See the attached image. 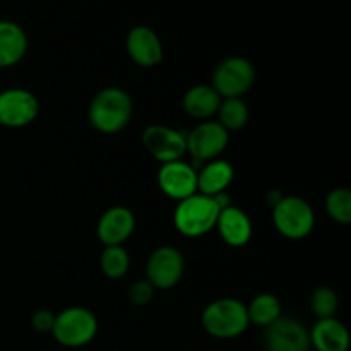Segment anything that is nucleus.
Segmentation results:
<instances>
[{
    "instance_id": "1",
    "label": "nucleus",
    "mask_w": 351,
    "mask_h": 351,
    "mask_svg": "<svg viewBox=\"0 0 351 351\" xmlns=\"http://www.w3.org/2000/svg\"><path fill=\"white\" fill-rule=\"evenodd\" d=\"M134 115V101L129 93L117 86L103 88L93 96L88 108V120L98 132H122Z\"/></svg>"
},
{
    "instance_id": "2",
    "label": "nucleus",
    "mask_w": 351,
    "mask_h": 351,
    "mask_svg": "<svg viewBox=\"0 0 351 351\" xmlns=\"http://www.w3.org/2000/svg\"><path fill=\"white\" fill-rule=\"evenodd\" d=\"M201 322L204 331L216 339H233L249 329L247 305L233 297L216 298L206 305Z\"/></svg>"
},
{
    "instance_id": "3",
    "label": "nucleus",
    "mask_w": 351,
    "mask_h": 351,
    "mask_svg": "<svg viewBox=\"0 0 351 351\" xmlns=\"http://www.w3.org/2000/svg\"><path fill=\"white\" fill-rule=\"evenodd\" d=\"M221 208L215 197L195 192L191 197L178 201L173 211V225L180 235L199 239L215 230Z\"/></svg>"
},
{
    "instance_id": "4",
    "label": "nucleus",
    "mask_w": 351,
    "mask_h": 351,
    "mask_svg": "<svg viewBox=\"0 0 351 351\" xmlns=\"http://www.w3.org/2000/svg\"><path fill=\"white\" fill-rule=\"evenodd\" d=\"M58 345L65 348H82L98 335V319L86 307H69L55 314L50 332Z\"/></svg>"
},
{
    "instance_id": "5",
    "label": "nucleus",
    "mask_w": 351,
    "mask_h": 351,
    "mask_svg": "<svg viewBox=\"0 0 351 351\" xmlns=\"http://www.w3.org/2000/svg\"><path fill=\"white\" fill-rule=\"evenodd\" d=\"M273 223L280 235L288 240H302L315 226L314 208L297 195H283L273 206Z\"/></svg>"
},
{
    "instance_id": "6",
    "label": "nucleus",
    "mask_w": 351,
    "mask_h": 351,
    "mask_svg": "<svg viewBox=\"0 0 351 351\" xmlns=\"http://www.w3.org/2000/svg\"><path fill=\"white\" fill-rule=\"evenodd\" d=\"M256 82V67L245 57H226L211 74V86L221 99L242 98Z\"/></svg>"
},
{
    "instance_id": "7",
    "label": "nucleus",
    "mask_w": 351,
    "mask_h": 351,
    "mask_svg": "<svg viewBox=\"0 0 351 351\" xmlns=\"http://www.w3.org/2000/svg\"><path fill=\"white\" fill-rule=\"evenodd\" d=\"M230 143V132L215 120L199 122L187 134V153L192 158V167L197 170L201 165L216 160Z\"/></svg>"
},
{
    "instance_id": "8",
    "label": "nucleus",
    "mask_w": 351,
    "mask_h": 351,
    "mask_svg": "<svg viewBox=\"0 0 351 351\" xmlns=\"http://www.w3.org/2000/svg\"><path fill=\"white\" fill-rule=\"evenodd\" d=\"M185 271L184 256L178 249L161 245L151 252L146 263V280L154 290H171L177 287Z\"/></svg>"
},
{
    "instance_id": "9",
    "label": "nucleus",
    "mask_w": 351,
    "mask_h": 351,
    "mask_svg": "<svg viewBox=\"0 0 351 351\" xmlns=\"http://www.w3.org/2000/svg\"><path fill=\"white\" fill-rule=\"evenodd\" d=\"M143 144L154 160L163 163L177 161L187 154V134L163 123H153L143 132Z\"/></svg>"
},
{
    "instance_id": "10",
    "label": "nucleus",
    "mask_w": 351,
    "mask_h": 351,
    "mask_svg": "<svg viewBox=\"0 0 351 351\" xmlns=\"http://www.w3.org/2000/svg\"><path fill=\"white\" fill-rule=\"evenodd\" d=\"M40 101L24 88H9L0 93V125L21 129L36 120Z\"/></svg>"
},
{
    "instance_id": "11",
    "label": "nucleus",
    "mask_w": 351,
    "mask_h": 351,
    "mask_svg": "<svg viewBox=\"0 0 351 351\" xmlns=\"http://www.w3.org/2000/svg\"><path fill=\"white\" fill-rule=\"evenodd\" d=\"M263 343L266 351H311V335L304 322L285 315L264 328Z\"/></svg>"
},
{
    "instance_id": "12",
    "label": "nucleus",
    "mask_w": 351,
    "mask_h": 351,
    "mask_svg": "<svg viewBox=\"0 0 351 351\" xmlns=\"http://www.w3.org/2000/svg\"><path fill=\"white\" fill-rule=\"evenodd\" d=\"M158 185L167 197L184 201L197 192V170L184 160L163 163L158 170Z\"/></svg>"
},
{
    "instance_id": "13",
    "label": "nucleus",
    "mask_w": 351,
    "mask_h": 351,
    "mask_svg": "<svg viewBox=\"0 0 351 351\" xmlns=\"http://www.w3.org/2000/svg\"><path fill=\"white\" fill-rule=\"evenodd\" d=\"M125 50L130 60L141 67H154L161 64L165 57L163 43L158 33L153 27L144 26V24L134 26L127 33Z\"/></svg>"
},
{
    "instance_id": "14",
    "label": "nucleus",
    "mask_w": 351,
    "mask_h": 351,
    "mask_svg": "<svg viewBox=\"0 0 351 351\" xmlns=\"http://www.w3.org/2000/svg\"><path fill=\"white\" fill-rule=\"evenodd\" d=\"M136 230V216L125 206L106 209L98 219L96 235L103 245H123Z\"/></svg>"
},
{
    "instance_id": "15",
    "label": "nucleus",
    "mask_w": 351,
    "mask_h": 351,
    "mask_svg": "<svg viewBox=\"0 0 351 351\" xmlns=\"http://www.w3.org/2000/svg\"><path fill=\"white\" fill-rule=\"evenodd\" d=\"M215 228L218 230L223 242L230 247H235V249L247 245L254 233V226L249 215L233 204L226 206L219 211Z\"/></svg>"
},
{
    "instance_id": "16",
    "label": "nucleus",
    "mask_w": 351,
    "mask_h": 351,
    "mask_svg": "<svg viewBox=\"0 0 351 351\" xmlns=\"http://www.w3.org/2000/svg\"><path fill=\"white\" fill-rule=\"evenodd\" d=\"M311 335V348L315 351H348L350 332L348 328L338 317L317 319Z\"/></svg>"
},
{
    "instance_id": "17",
    "label": "nucleus",
    "mask_w": 351,
    "mask_h": 351,
    "mask_svg": "<svg viewBox=\"0 0 351 351\" xmlns=\"http://www.w3.org/2000/svg\"><path fill=\"white\" fill-rule=\"evenodd\" d=\"M233 177L235 170L230 161L219 158L208 161L197 168V192L209 197L223 194L233 182Z\"/></svg>"
},
{
    "instance_id": "18",
    "label": "nucleus",
    "mask_w": 351,
    "mask_h": 351,
    "mask_svg": "<svg viewBox=\"0 0 351 351\" xmlns=\"http://www.w3.org/2000/svg\"><path fill=\"white\" fill-rule=\"evenodd\" d=\"M27 51V36L23 26L0 19V69L19 64Z\"/></svg>"
},
{
    "instance_id": "19",
    "label": "nucleus",
    "mask_w": 351,
    "mask_h": 351,
    "mask_svg": "<svg viewBox=\"0 0 351 351\" xmlns=\"http://www.w3.org/2000/svg\"><path fill=\"white\" fill-rule=\"evenodd\" d=\"M221 105V96L213 89L211 84H197L187 89L182 98V108L192 119H197L201 122L211 120L218 113Z\"/></svg>"
},
{
    "instance_id": "20",
    "label": "nucleus",
    "mask_w": 351,
    "mask_h": 351,
    "mask_svg": "<svg viewBox=\"0 0 351 351\" xmlns=\"http://www.w3.org/2000/svg\"><path fill=\"white\" fill-rule=\"evenodd\" d=\"M247 315H249L250 324H256L264 329L283 315V305L276 295L261 293L254 297L252 302L247 305Z\"/></svg>"
},
{
    "instance_id": "21",
    "label": "nucleus",
    "mask_w": 351,
    "mask_h": 351,
    "mask_svg": "<svg viewBox=\"0 0 351 351\" xmlns=\"http://www.w3.org/2000/svg\"><path fill=\"white\" fill-rule=\"evenodd\" d=\"M218 123L226 129L228 132L232 130H240L249 122V106L242 98H226L221 99V105L218 108Z\"/></svg>"
},
{
    "instance_id": "22",
    "label": "nucleus",
    "mask_w": 351,
    "mask_h": 351,
    "mask_svg": "<svg viewBox=\"0 0 351 351\" xmlns=\"http://www.w3.org/2000/svg\"><path fill=\"white\" fill-rule=\"evenodd\" d=\"M101 273L110 280H120L129 273L130 257L123 245H106L99 256Z\"/></svg>"
},
{
    "instance_id": "23",
    "label": "nucleus",
    "mask_w": 351,
    "mask_h": 351,
    "mask_svg": "<svg viewBox=\"0 0 351 351\" xmlns=\"http://www.w3.org/2000/svg\"><path fill=\"white\" fill-rule=\"evenodd\" d=\"M326 209L332 221L339 225L351 223V192L346 187L332 189L326 197Z\"/></svg>"
},
{
    "instance_id": "24",
    "label": "nucleus",
    "mask_w": 351,
    "mask_h": 351,
    "mask_svg": "<svg viewBox=\"0 0 351 351\" xmlns=\"http://www.w3.org/2000/svg\"><path fill=\"white\" fill-rule=\"evenodd\" d=\"M311 308L317 319L336 317L339 308L338 293L329 287H317L311 295Z\"/></svg>"
},
{
    "instance_id": "25",
    "label": "nucleus",
    "mask_w": 351,
    "mask_h": 351,
    "mask_svg": "<svg viewBox=\"0 0 351 351\" xmlns=\"http://www.w3.org/2000/svg\"><path fill=\"white\" fill-rule=\"evenodd\" d=\"M154 287L149 283V281L144 278V280L136 281V283L130 287L129 290V300L132 302L137 307H143V305H147L154 297Z\"/></svg>"
},
{
    "instance_id": "26",
    "label": "nucleus",
    "mask_w": 351,
    "mask_h": 351,
    "mask_svg": "<svg viewBox=\"0 0 351 351\" xmlns=\"http://www.w3.org/2000/svg\"><path fill=\"white\" fill-rule=\"evenodd\" d=\"M55 322V314L51 311H47V308H40V311H34L33 315H31V326L36 332H41V335H48L53 329Z\"/></svg>"
}]
</instances>
